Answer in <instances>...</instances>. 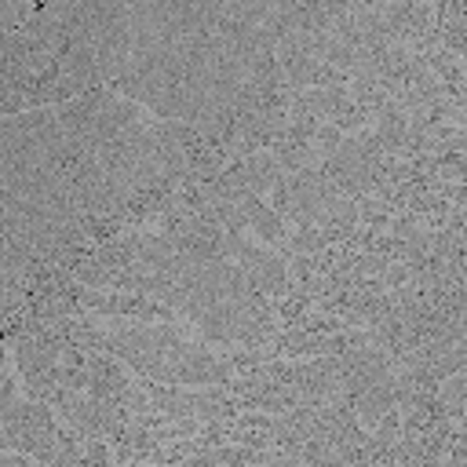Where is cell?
<instances>
[{"mask_svg":"<svg viewBox=\"0 0 467 467\" xmlns=\"http://www.w3.org/2000/svg\"><path fill=\"white\" fill-rule=\"evenodd\" d=\"M62 175L84 215H106L146 193L164 171L161 142L146 117L113 88H95L55 106Z\"/></svg>","mask_w":467,"mask_h":467,"instance_id":"cell-1","label":"cell"}]
</instances>
